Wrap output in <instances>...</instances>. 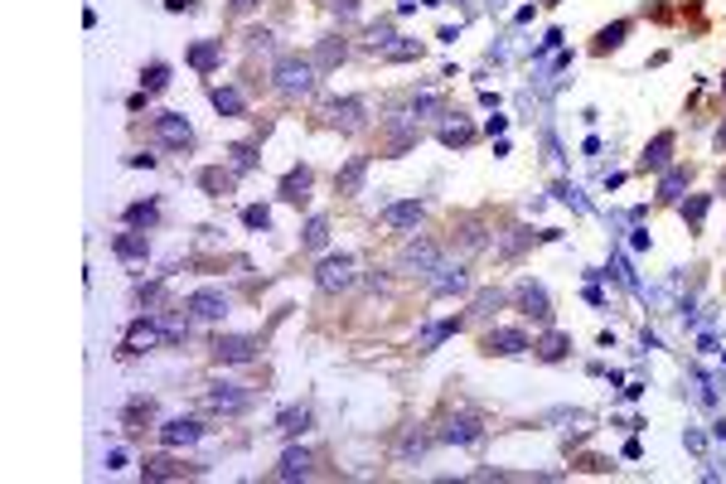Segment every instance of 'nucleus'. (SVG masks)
I'll return each instance as SVG.
<instances>
[{
	"label": "nucleus",
	"mask_w": 726,
	"mask_h": 484,
	"mask_svg": "<svg viewBox=\"0 0 726 484\" xmlns=\"http://www.w3.org/2000/svg\"><path fill=\"white\" fill-rule=\"evenodd\" d=\"M271 78H276V87H281V92H310V87H315V63H310V58L286 54V58H276Z\"/></svg>",
	"instance_id": "obj_1"
},
{
	"label": "nucleus",
	"mask_w": 726,
	"mask_h": 484,
	"mask_svg": "<svg viewBox=\"0 0 726 484\" xmlns=\"http://www.w3.org/2000/svg\"><path fill=\"white\" fill-rule=\"evenodd\" d=\"M315 281H320V291H344L353 281V257H324L320 262V271H315Z\"/></svg>",
	"instance_id": "obj_2"
},
{
	"label": "nucleus",
	"mask_w": 726,
	"mask_h": 484,
	"mask_svg": "<svg viewBox=\"0 0 726 484\" xmlns=\"http://www.w3.org/2000/svg\"><path fill=\"white\" fill-rule=\"evenodd\" d=\"M189 310H194V320H223L228 315V296L214 291V286H204V291L189 296Z\"/></svg>",
	"instance_id": "obj_3"
},
{
	"label": "nucleus",
	"mask_w": 726,
	"mask_h": 484,
	"mask_svg": "<svg viewBox=\"0 0 726 484\" xmlns=\"http://www.w3.org/2000/svg\"><path fill=\"white\" fill-rule=\"evenodd\" d=\"M257 353V339H247V334H228V339H214V358L218 363H247Z\"/></svg>",
	"instance_id": "obj_4"
},
{
	"label": "nucleus",
	"mask_w": 726,
	"mask_h": 484,
	"mask_svg": "<svg viewBox=\"0 0 726 484\" xmlns=\"http://www.w3.org/2000/svg\"><path fill=\"white\" fill-rule=\"evenodd\" d=\"M155 136H160L165 145H175V150H185L189 141H194V136H189V121L175 116V111H160V116H155Z\"/></svg>",
	"instance_id": "obj_5"
},
{
	"label": "nucleus",
	"mask_w": 726,
	"mask_h": 484,
	"mask_svg": "<svg viewBox=\"0 0 726 484\" xmlns=\"http://www.w3.org/2000/svg\"><path fill=\"white\" fill-rule=\"evenodd\" d=\"M523 349H528L523 329H494V334H484V353H523Z\"/></svg>",
	"instance_id": "obj_6"
},
{
	"label": "nucleus",
	"mask_w": 726,
	"mask_h": 484,
	"mask_svg": "<svg viewBox=\"0 0 726 484\" xmlns=\"http://www.w3.org/2000/svg\"><path fill=\"white\" fill-rule=\"evenodd\" d=\"M281 199H286V204H305V199H310V170H305V165H296V170L281 180Z\"/></svg>",
	"instance_id": "obj_7"
},
{
	"label": "nucleus",
	"mask_w": 726,
	"mask_h": 484,
	"mask_svg": "<svg viewBox=\"0 0 726 484\" xmlns=\"http://www.w3.org/2000/svg\"><path fill=\"white\" fill-rule=\"evenodd\" d=\"M363 175H368V155H353L339 175H334V189L339 194H358V185H363Z\"/></svg>",
	"instance_id": "obj_8"
},
{
	"label": "nucleus",
	"mask_w": 726,
	"mask_h": 484,
	"mask_svg": "<svg viewBox=\"0 0 726 484\" xmlns=\"http://www.w3.org/2000/svg\"><path fill=\"white\" fill-rule=\"evenodd\" d=\"M111 247H116V257H126V262H145V252H150L145 233H121Z\"/></svg>",
	"instance_id": "obj_9"
},
{
	"label": "nucleus",
	"mask_w": 726,
	"mask_h": 484,
	"mask_svg": "<svg viewBox=\"0 0 726 484\" xmlns=\"http://www.w3.org/2000/svg\"><path fill=\"white\" fill-rule=\"evenodd\" d=\"M324 111H329V121L344 126V131H353V126L363 121V102H329Z\"/></svg>",
	"instance_id": "obj_10"
},
{
	"label": "nucleus",
	"mask_w": 726,
	"mask_h": 484,
	"mask_svg": "<svg viewBox=\"0 0 726 484\" xmlns=\"http://www.w3.org/2000/svg\"><path fill=\"white\" fill-rule=\"evenodd\" d=\"M518 305L528 310V315H538V320H547L552 310H547V291L542 286H518Z\"/></svg>",
	"instance_id": "obj_11"
},
{
	"label": "nucleus",
	"mask_w": 726,
	"mask_h": 484,
	"mask_svg": "<svg viewBox=\"0 0 726 484\" xmlns=\"http://www.w3.org/2000/svg\"><path fill=\"white\" fill-rule=\"evenodd\" d=\"M218 58H223V44H218V39H209V44H194V49H189V63H194L199 73H209Z\"/></svg>",
	"instance_id": "obj_12"
},
{
	"label": "nucleus",
	"mask_w": 726,
	"mask_h": 484,
	"mask_svg": "<svg viewBox=\"0 0 726 484\" xmlns=\"http://www.w3.org/2000/svg\"><path fill=\"white\" fill-rule=\"evenodd\" d=\"M160 441L165 446H189V441H199V427H194V422H165Z\"/></svg>",
	"instance_id": "obj_13"
},
{
	"label": "nucleus",
	"mask_w": 726,
	"mask_h": 484,
	"mask_svg": "<svg viewBox=\"0 0 726 484\" xmlns=\"http://www.w3.org/2000/svg\"><path fill=\"white\" fill-rule=\"evenodd\" d=\"M669 150H673V131L654 136V145L644 150V170H664V165H669Z\"/></svg>",
	"instance_id": "obj_14"
},
{
	"label": "nucleus",
	"mask_w": 726,
	"mask_h": 484,
	"mask_svg": "<svg viewBox=\"0 0 726 484\" xmlns=\"http://www.w3.org/2000/svg\"><path fill=\"white\" fill-rule=\"evenodd\" d=\"M209 407H214V412H242V407H247V392H233V387H214V392H209Z\"/></svg>",
	"instance_id": "obj_15"
},
{
	"label": "nucleus",
	"mask_w": 726,
	"mask_h": 484,
	"mask_svg": "<svg viewBox=\"0 0 726 484\" xmlns=\"http://www.w3.org/2000/svg\"><path fill=\"white\" fill-rule=\"evenodd\" d=\"M383 223H392V228H417L422 223V204H397V209H387Z\"/></svg>",
	"instance_id": "obj_16"
},
{
	"label": "nucleus",
	"mask_w": 726,
	"mask_h": 484,
	"mask_svg": "<svg viewBox=\"0 0 726 484\" xmlns=\"http://www.w3.org/2000/svg\"><path fill=\"white\" fill-rule=\"evenodd\" d=\"M305 427H310V412H305V407H291V412H281V422H276V431H281V436H300Z\"/></svg>",
	"instance_id": "obj_17"
},
{
	"label": "nucleus",
	"mask_w": 726,
	"mask_h": 484,
	"mask_svg": "<svg viewBox=\"0 0 726 484\" xmlns=\"http://www.w3.org/2000/svg\"><path fill=\"white\" fill-rule=\"evenodd\" d=\"M281 480H296V475H310V456L305 451H286V460H281V470H276Z\"/></svg>",
	"instance_id": "obj_18"
},
{
	"label": "nucleus",
	"mask_w": 726,
	"mask_h": 484,
	"mask_svg": "<svg viewBox=\"0 0 726 484\" xmlns=\"http://www.w3.org/2000/svg\"><path fill=\"white\" fill-rule=\"evenodd\" d=\"M199 185L209 189V194H233V175H228V170H204Z\"/></svg>",
	"instance_id": "obj_19"
},
{
	"label": "nucleus",
	"mask_w": 726,
	"mask_h": 484,
	"mask_svg": "<svg viewBox=\"0 0 726 484\" xmlns=\"http://www.w3.org/2000/svg\"><path fill=\"white\" fill-rule=\"evenodd\" d=\"M141 470H145V480H175V475H185L175 460H145Z\"/></svg>",
	"instance_id": "obj_20"
},
{
	"label": "nucleus",
	"mask_w": 726,
	"mask_h": 484,
	"mask_svg": "<svg viewBox=\"0 0 726 484\" xmlns=\"http://www.w3.org/2000/svg\"><path fill=\"white\" fill-rule=\"evenodd\" d=\"M339 58H344V44H339V39H324L320 54H315V68H334Z\"/></svg>",
	"instance_id": "obj_21"
},
{
	"label": "nucleus",
	"mask_w": 726,
	"mask_h": 484,
	"mask_svg": "<svg viewBox=\"0 0 726 484\" xmlns=\"http://www.w3.org/2000/svg\"><path fill=\"white\" fill-rule=\"evenodd\" d=\"M214 107L223 111V116H238V111H242V97L233 92V87H218V92H214Z\"/></svg>",
	"instance_id": "obj_22"
},
{
	"label": "nucleus",
	"mask_w": 726,
	"mask_h": 484,
	"mask_svg": "<svg viewBox=\"0 0 726 484\" xmlns=\"http://www.w3.org/2000/svg\"><path fill=\"white\" fill-rule=\"evenodd\" d=\"M407 262H412V267H436V247H431V242H412V247H407Z\"/></svg>",
	"instance_id": "obj_23"
},
{
	"label": "nucleus",
	"mask_w": 726,
	"mask_h": 484,
	"mask_svg": "<svg viewBox=\"0 0 726 484\" xmlns=\"http://www.w3.org/2000/svg\"><path fill=\"white\" fill-rule=\"evenodd\" d=\"M155 218H160V214H155V204H131V209H126V223H136V228H150Z\"/></svg>",
	"instance_id": "obj_24"
},
{
	"label": "nucleus",
	"mask_w": 726,
	"mask_h": 484,
	"mask_svg": "<svg viewBox=\"0 0 726 484\" xmlns=\"http://www.w3.org/2000/svg\"><path fill=\"white\" fill-rule=\"evenodd\" d=\"M141 82H145V92H160L165 82H170V68H165V63H150V68H145V78H141Z\"/></svg>",
	"instance_id": "obj_25"
},
{
	"label": "nucleus",
	"mask_w": 726,
	"mask_h": 484,
	"mask_svg": "<svg viewBox=\"0 0 726 484\" xmlns=\"http://www.w3.org/2000/svg\"><path fill=\"white\" fill-rule=\"evenodd\" d=\"M329 242V223L324 218H310V228H305V247H324Z\"/></svg>",
	"instance_id": "obj_26"
},
{
	"label": "nucleus",
	"mask_w": 726,
	"mask_h": 484,
	"mask_svg": "<svg viewBox=\"0 0 726 484\" xmlns=\"http://www.w3.org/2000/svg\"><path fill=\"white\" fill-rule=\"evenodd\" d=\"M538 353H542V358H562V353H566V334H547V339L538 344Z\"/></svg>",
	"instance_id": "obj_27"
},
{
	"label": "nucleus",
	"mask_w": 726,
	"mask_h": 484,
	"mask_svg": "<svg viewBox=\"0 0 726 484\" xmlns=\"http://www.w3.org/2000/svg\"><path fill=\"white\" fill-rule=\"evenodd\" d=\"M688 185V170H673L669 180H664V189H659V199H678V189Z\"/></svg>",
	"instance_id": "obj_28"
},
{
	"label": "nucleus",
	"mask_w": 726,
	"mask_h": 484,
	"mask_svg": "<svg viewBox=\"0 0 726 484\" xmlns=\"http://www.w3.org/2000/svg\"><path fill=\"white\" fill-rule=\"evenodd\" d=\"M702 214H707V199H702V194H698V199H688V204H683V218H688L693 228H698V223H702Z\"/></svg>",
	"instance_id": "obj_29"
},
{
	"label": "nucleus",
	"mask_w": 726,
	"mask_h": 484,
	"mask_svg": "<svg viewBox=\"0 0 726 484\" xmlns=\"http://www.w3.org/2000/svg\"><path fill=\"white\" fill-rule=\"evenodd\" d=\"M625 29H629V25H610V29H600V44H595V49H615L620 39H625Z\"/></svg>",
	"instance_id": "obj_30"
},
{
	"label": "nucleus",
	"mask_w": 726,
	"mask_h": 484,
	"mask_svg": "<svg viewBox=\"0 0 726 484\" xmlns=\"http://www.w3.org/2000/svg\"><path fill=\"white\" fill-rule=\"evenodd\" d=\"M441 136H446V145H465V141H470L475 131H470V126H446Z\"/></svg>",
	"instance_id": "obj_31"
},
{
	"label": "nucleus",
	"mask_w": 726,
	"mask_h": 484,
	"mask_svg": "<svg viewBox=\"0 0 726 484\" xmlns=\"http://www.w3.org/2000/svg\"><path fill=\"white\" fill-rule=\"evenodd\" d=\"M150 339H155V324H136V329H131V339H126V344H131V349H136V344H150Z\"/></svg>",
	"instance_id": "obj_32"
},
{
	"label": "nucleus",
	"mask_w": 726,
	"mask_h": 484,
	"mask_svg": "<svg viewBox=\"0 0 726 484\" xmlns=\"http://www.w3.org/2000/svg\"><path fill=\"white\" fill-rule=\"evenodd\" d=\"M489 310H499V291H484V296L475 300V315H489Z\"/></svg>",
	"instance_id": "obj_33"
},
{
	"label": "nucleus",
	"mask_w": 726,
	"mask_h": 484,
	"mask_svg": "<svg viewBox=\"0 0 726 484\" xmlns=\"http://www.w3.org/2000/svg\"><path fill=\"white\" fill-rule=\"evenodd\" d=\"M242 218H247V228H267V223H271V214H267V209H247Z\"/></svg>",
	"instance_id": "obj_34"
},
{
	"label": "nucleus",
	"mask_w": 726,
	"mask_h": 484,
	"mask_svg": "<svg viewBox=\"0 0 726 484\" xmlns=\"http://www.w3.org/2000/svg\"><path fill=\"white\" fill-rule=\"evenodd\" d=\"M233 160H238V170H247L257 155H252V145H233Z\"/></svg>",
	"instance_id": "obj_35"
},
{
	"label": "nucleus",
	"mask_w": 726,
	"mask_h": 484,
	"mask_svg": "<svg viewBox=\"0 0 726 484\" xmlns=\"http://www.w3.org/2000/svg\"><path fill=\"white\" fill-rule=\"evenodd\" d=\"M233 10H238V15H247V10H257V0H233Z\"/></svg>",
	"instance_id": "obj_36"
},
{
	"label": "nucleus",
	"mask_w": 726,
	"mask_h": 484,
	"mask_svg": "<svg viewBox=\"0 0 726 484\" xmlns=\"http://www.w3.org/2000/svg\"><path fill=\"white\" fill-rule=\"evenodd\" d=\"M717 145H726V126H722V131H717Z\"/></svg>",
	"instance_id": "obj_37"
}]
</instances>
